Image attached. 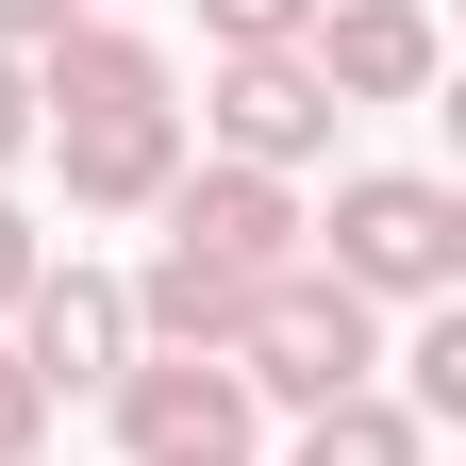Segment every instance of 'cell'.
Segmentation results:
<instances>
[{
	"instance_id": "1",
	"label": "cell",
	"mask_w": 466,
	"mask_h": 466,
	"mask_svg": "<svg viewBox=\"0 0 466 466\" xmlns=\"http://www.w3.org/2000/svg\"><path fill=\"white\" fill-rule=\"evenodd\" d=\"M233 383H250L267 417H317V400L383 383V300H350L317 250L267 267V283H250V333H233Z\"/></svg>"
},
{
	"instance_id": "2",
	"label": "cell",
	"mask_w": 466,
	"mask_h": 466,
	"mask_svg": "<svg viewBox=\"0 0 466 466\" xmlns=\"http://www.w3.org/2000/svg\"><path fill=\"white\" fill-rule=\"evenodd\" d=\"M300 233H333V283L350 300H450L466 283V200L433 184V167H350L333 184V217H300Z\"/></svg>"
},
{
	"instance_id": "3",
	"label": "cell",
	"mask_w": 466,
	"mask_h": 466,
	"mask_svg": "<svg viewBox=\"0 0 466 466\" xmlns=\"http://www.w3.org/2000/svg\"><path fill=\"white\" fill-rule=\"evenodd\" d=\"M100 417H116V450H134V466H167V450H250L267 400L233 383V350H134V367L100 383Z\"/></svg>"
},
{
	"instance_id": "4",
	"label": "cell",
	"mask_w": 466,
	"mask_h": 466,
	"mask_svg": "<svg viewBox=\"0 0 466 466\" xmlns=\"http://www.w3.org/2000/svg\"><path fill=\"white\" fill-rule=\"evenodd\" d=\"M167 217V250H200V267H233V283H267V267H300V184H283V167H200L184 150V184L150 200Z\"/></svg>"
},
{
	"instance_id": "5",
	"label": "cell",
	"mask_w": 466,
	"mask_h": 466,
	"mask_svg": "<svg viewBox=\"0 0 466 466\" xmlns=\"http://www.w3.org/2000/svg\"><path fill=\"white\" fill-rule=\"evenodd\" d=\"M200 134H217L233 167H283V184H300V167L333 150V84L300 67V50H217V84H200Z\"/></svg>"
},
{
	"instance_id": "6",
	"label": "cell",
	"mask_w": 466,
	"mask_h": 466,
	"mask_svg": "<svg viewBox=\"0 0 466 466\" xmlns=\"http://www.w3.org/2000/svg\"><path fill=\"white\" fill-rule=\"evenodd\" d=\"M300 67L333 84V116L350 100H433L450 34H433V0H317V17H300Z\"/></svg>"
},
{
	"instance_id": "7",
	"label": "cell",
	"mask_w": 466,
	"mask_h": 466,
	"mask_svg": "<svg viewBox=\"0 0 466 466\" xmlns=\"http://www.w3.org/2000/svg\"><path fill=\"white\" fill-rule=\"evenodd\" d=\"M0 350H17L50 400H100L116 367H134V300H116V267H34V300H17Z\"/></svg>"
},
{
	"instance_id": "8",
	"label": "cell",
	"mask_w": 466,
	"mask_h": 466,
	"mask_svg": "<svg viewBox=\"0 0 466 466\" xmlns=\"http://www.w3.org/2000/svg\"><path fill=\"white\" fill-rule=\"evenodd\" d=\"M50 167H67V217H150L167 184H184V100H150V116H50V134H34Z\"/></svg>"
},
{
	"instance_id": "9",
	"label": "cell",
	"mask_w": 466,
	"mask_h": 466,
	"mask_svg": "<svg viewBox=\"0 0 466 466\" xmlns=\"http://www.w3.org/2000/svg\"><path fill=\"white\" fill-rule=\"evenodd\" d=\"M17 67H34V116H150V100H184L167 50L116 17V0H84V17L50 34V50H17Z\"/></svg>"
},
{
	"instance_id": "10",
	"label": "cell",
	"mask_w": 466,
	"mask_h": 466,
	"mask_svg": "<svg viewBox=\"0 0 466 466\" xmlns=\"http://www.w3.org/2000/svg\"><path fill=\"white\" fill-rule=\"evenodd\" d=\"M116 300H134V350H233V333H250V283L200 267V250H150Z\"/></svg>"
},
{
	"instance_id": "11",
	"label": "cell",
	"mask_w": 466,
	"mask_h": 466,
	"mask_svg": "<svg viewBox=\"0 0 466 466\" xmlns=\"http://www.w3.org/2000/svg\"><path fill=\"white\" fill-rule=\"evenodd\" d=\"M283 466H433V417H400L383 383H350V400H317L300 417V450Z\"/></svg>"
},
{
	"instance_id": "12",
	"label": "cell",
	"mask_w": 466,
	"mask_h": 466,
	"mask_svg": "<svg viewBox=\"0 0 466 466\" xmlns=\"http://www.w3.org/2000/svg\"><path fill=\"white\" fill-rule=\"evenodd\" d=\"M400 367H417V383H383L400 417H466V317L450 300H417V350H400Z\"/></svg>"
},
{
	"instance_id": "13",
	"label": "cell",
	"mask_w": 466,
	"mask_h": 466,
	"mask_svg": "<svg viewBox=\"0 0 466 466\" xmlns=\"http://www.w3.org/2000/svg\"><path fill=\"white\" fill-rule=\"evenodd\" d=\"M300 17H317V0H200L217 50H300Z\"/></svg>"
},
{
	"instance_id": "14",
	"label": "cell",
	"mask_w": 466,
	"mask_h": 466,
	"mask_svg": "<svg viewBox=\"0 0 466 466\" xmlns=\"http://www.w3.org/2000/svg\"><path fill=\"white\" fill-rule=\"evenodd\" d=\"M34 450H50V383L0 350V466H34Z\"/></svg>"
},
{
	"instance_id": "15",
	"label": "cell",
	"mask_w": 466,
	"mask_h": 466,
	"mask_svg": "<svg viewBox=\"0 0 466 466\" xmlns=\"http://www.w3.org/2000/svg\"><path fill=\"white\" fill-rule=\"evenodd\" d=\"M34 134H50V116H34V67H17V50H0V184H17V167H34Z\"/></svg>"
},
{
	"instance_id": "16",
	"label": "cell",
	"mask_w": 466,
	"mask_h": 466,
	"mask_svg": "<svg viewBox=\"0 0 466 466\" xmlns=\"http://www.w3.org/2000/svg\"><path fill=\"white\" fill-rule=\"evenodd\" d=\"M34 267H50V233L17 217V184H0V317H17V300H34Z\"/></svg>"
},
{
	"instance_id": "17",
	"label": "cell",
	"mask_w": 466,
	"mask_h": 466,
	"mask_svg": "<svg viewBox=\"0 0 466 466\" xmlns=\"http://www.w3.org/2000/svg\"><path fill=\"white\" fill-rule=\"evenodd\" d=\"M67 17H84V0H0V50H50Z\"/></svg>"
},
{
	"instance_id": "18",
	"label": "cell",
	"mask_w": 466,
	"mask_h": 466,
	"mask_svg": "<svg viewBox=\"0 0 466 466\" xmlns=\"http://www.w3.org/2000/svg\"><path fill=\"white\" fill-rule=\"evenodd\" d=\"M167 466H250V450H167Z\"/></svg>"
}]
</instances>
